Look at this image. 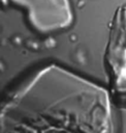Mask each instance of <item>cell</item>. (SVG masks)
Here are the masks:
<instances>
[{"mask_svg":"<svg viewBox=\"0 0 126 133\" xmlns=\"http://www.w3.org/2000/svg\"><path fill=\"white\" fill-rule=\"evenodd\" d=\"M104 61L113 90L120 103L126 106V5L114 16Z\"/></svg>","mask_w":126,"mask_h":133,"instance_id":"obj_1","label":"cell"},{"mask_svg":"<svg viewBox=\"0 0 126 133\" xmlns=\"http://www.w3.org/2000/svg\"><path fill=\"white\" fill-rule=\"evenodd\" d=\"M22 7L31 27L39 33H53L69 27L72 11L69 0H3Z\"/></svg>","mask_w":126,"mask_h":133,"instance_id":"obj_2","label":"cell"}]
</instances>
